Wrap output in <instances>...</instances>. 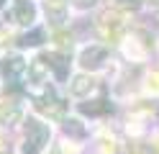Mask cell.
Wrapping results in <instances>:
<instances>
[{
	"label": "cell",
	"instance_id": "obj_1",
	"mask_svg": "<svg viewBox=\"0 0 159 154\" xmlns=\"http://www.w3.org/2000/svg\"><path fill=\"white\" fill-rule=\"evenodd\" d=\"M52 139V126L39 118H26V133L21 144V154H44Z\"/></svg>",
	"mask_w": 159,
	"mask_h": 154
},
{
	"label": "cell",
	"instance_id": "obj_2",
	"mask_svg": "<svg viewBox=\"0 0 159 154\" xmlns=\"http://www.w3.org/2000/svg\"><path fill=\"white\" fill-rule=\"evenodd\" d=\"M28 72V64L21 54H5L0 59V75L8 85H16V82H21L23 75Z\"/></svg>",
	"mask_w": 159,
	"mask_h": 154
},
{
	"label": "cell",
	"instance_id": "obj_3",
	"mask_svg": "<svg viewBox=\"0 0 159 154\" xmlns=\"http://www.w3.org/2000/svg\"><path fill=\"white\" fill-rule=\"evenodd\" d=\"M105 59H108V49L100 46V44H90V46H85L82 51H80V67L82 69H100L105 64Z\"/></svg>",
	"mask_w": 159,
	"mask_h": 154
},
{
	"label": "cell",
	"instance_id": "obj_4",
	"mask_svg": "<svg viewBox=\"0 0 159 154\" xmlns=\"http://www.w3.org/2000/svg\"><path fill=\"white\" fill-rule=\"evenodd\" d=\"M36 108H39V110H44V113H49V116H54V118H57L59 113L64 110V103L59 100V98H54V92H52V90H46L44 95H39V98H36Z\"/></svg>",
	"mask_w": 159,
	"mask_h": 154
},
{
	"label": "cell",
	"instance_id": "obj_5",
	"mask_svg": "<svg viewBox=\"0 0 159 154\" xmlns=\"http://www.w3.org/2000/svg\"><path fill=\"white\" fill-rule=\"evenodd\" d=\"M46 62V67H52L57 72V77L59 80H67V72H69V59L64 54H59V51H49V54L44 57Z\"/></svg>",
	"mask_w": 159,
	"mask_h": 154
},
{
	"label": "cell",
	"instance_id": "obj_6",
	"mask_svg": "<svg viewBox=\"0 0 159 154\" xmlns=\"http://www.w3.org/2000/svg\"><path fill=\"white\" fill-rule=\"evenodd\" d=\"M46 18L52 21V23H64V18H67V0H46Z\"/></svg>",
	"mask_w": 159,
	"mask_h": 154
},
{
	"label": "cell",
	"instance_id": "obj_7",
	"mask_svg": "<svg viewBox=\"0 0 159 154\" xmlns=\"http://www.w3.org/2000/svg\"><path fill=\"white\" fill-rule=\"evenodd\" d=\"M36 18V8L28 0H16V23L21 26H31Z\"/></svg>",
	"mask_w": 159,
	"mask_h": 154
},
{
	"label": "cell",
	"instance_id": "obj_8",
	"mask_svg": "<svg viewBox=\"0 0 159 154\" xmlns=\"http://www.w3.org/2000/svg\"><path fill=\"white\" fill-rule=\"evenodd\" d=\"M93 87H95V80L87 77V75H80V77H75L72 82H69V92H72V95H77V98L90 95Z\"/></svg>",
	"mask_w": 159,
	"mask_h": 154
},
{
	"label": "cell",
	"instance_id": "obj_9",
	"mask_svg": "<svg viewBox=\"0 0 159 154\" xmlns=\"http://www.w3.org/2000/svg\"><path fill=\"white\" fill-rule=\"evenodd\" d=\"M21 118V108H18V103H11V105H5V100L0 103V121L3 123H13Z\"/></svg>",
	"mask_w": 159,
	"mask_h": 154
},
{
	"label": "cell",
	"instance_id": "obj_10",
	"mask_svg": "<svg viewBox=\"0 0 159 154\" xmlns=\"http://www.w3.org/2000/svg\"><path fill=\"white\" fill-rule=\"evenodd\" d=\"M41 41H44V31L41 28H34L31 31V34H26V36H21V39H18V44H21V46H41Z\"/></svg>",
	"mask_w": 159,
	"mask_h": 154
},
{
	"label": "cell",
	"instance_id": "obj_11",
	"mask_svg": "<svg viewBox=\"0 0 159 154\" xmlns=\"http://www.w3.org/2000/svg\"><path fill=\"white\" fill-rule=\"evenodd\" d=\"M64 133H67V136H75V139H82L87 131H85V126H82V121L69 118V121H64Z\"/></svg>",
	"mask_w": 159,
	"mask_h": 154
},
{
	"label": "cell",
	"instance_id": "obj_12",
	"mask_svg": "<svg viewBox=\"0 0 159 154\" xmlns=\"http://www.w3.org/2000/svg\"><path fill=\"white\" fill-rule=\"evenodd\" d=\"M103 100H95V103H82L80 105V110L82 113H87V116H100V113H105L108 110V105H100Z\"/></svg>",
	"mask_w": 159,
	"mask_h": 154
},
{
	"label": "cell",
	"instance_id": "obj_13",
	"mask_svg": "<svg viewBox=\"0 0 159 154\" xmlns=\"http://www.w3.org/2000/svg\"><path fill=\"white\" fill-rule=\"evenodd\" d=\"M141 3L144 0H116V5L123 10H136V8H141Z\"/></svg>",
	"mask_w": 159,
	"mask_h": 154
},
{
	"label": "cell",
	"instance_id": "obj_14",
	"mask_svg": "<svg viewBox=\"0 0 159 154\" xmlns=\"http://www.w3.org/2000/svg\"><path fill=\"white\" fill-rule=\"evenodd\" d=\"M95 3H98V0H75V5H77V8H93Z\"/></svg>",
	"mask_w": 159,
	"mask_h": 154
},
{
	"label": "cell",
	"instance_id": "obj_15",
	"mask_svg": "<svg viewBox=\"0 0 159 154\" xmlns=\"http://www.w3.org/2000/svg\"><path fill=\"white\" fill-rule=\"evenodd\" d=\"M5 39H8V31H5L3 26H0V44H5Z\"/></svg>",
	"mask_w": 159,
	"mask_h": 154
},
{
	"label": "cell",
	"instance_id": "obj_16",
	"mask_svg": "<svg viewBox=\"0 0 159 154\" xmlns=\"http://www.w3.org/2000/svg\"><path fill=\"white\" fill-rule=\"evenodd\" d=\"M49 154H59V149H52V152H49Z\"/></svg>",
	"mask_w": 159,
	"mask_h": 154
},
{
	"label": "cell",
	"instance_id": "obj_17",
	"mask_svg": "<svg viewBox=\"0 0 159 154\" xmlns=\"http://www.w3.org/2000/svg\"><path fill=\"white\" fill-rule=\"evenodd\" d=\"M3 5H5V0H0V8H3Z\"/></svg>",
	"mask_w": 159,
	"mask_h": 154
},
{
	"label": "cell",
	"instance_id": "obj_18",
	"mask_svg": "<svg viewBox=\"0 0 159 154\" xmlns=\"http://www.w3.org/2000/svg\"><path fill=\"white\" fill-rule=\"evenodd\" d=\"M152 3H154V5H159V0H152Z\"/></svg>",
	"mask_w": 159,
	"mask_h": 154
}]
</instances>
